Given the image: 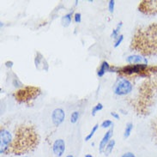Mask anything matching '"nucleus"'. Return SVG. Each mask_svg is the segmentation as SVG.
<instances>
[{"label": "nucleus", "instance_id": "20", "mask_svg": "<svg viewBox=\"0 0 157 157\" xmlns=\"http://www.w3.org/2000/svg\"><path fill=\"white\" fill-rule=\"evenodd\" d=\"M44 59V58H43V56L40 53V52H37V55L35 57V59H34V64H35V66H36V68H38L39 65L40 64V62L43 61Z\"/></svg>", "mask_w": 157, "mask_h": 157}, {"label": "nucleus", "instance_id": "17", "mask_svg": "<svg viewBox=\"0 0 157 157\" xmlns=\"http://www.w3.org/2000/svg\"><path fill=\"white\" fill-rule=\"evenodd\" d=\"M103 109V105H102V103H98L96 104L95 106H94V107L92 108V111H91V115L94 117L96 113H97L99 111H101Z\"/></svg>", "mask_w": 157, "mask_h": 157}, {"label": "nucleus", "instance_id": "19", "mask_svg": "<svg viewBox=\"0 0 157 157\" xmlns=\"http://www.w3.org/2000/svg\"><path fill=\"white\" fill-rule=\"evenodd\" d=\"M113 121L110 120V119H105L101 123V127L103 128V129L113 127Z\"/></svg>", "mask_w": 157, "mask_h": 157}, {"label": "nucleus", "instance_id": "15", "mask_svg": "<svg viewBox=\"0 0 157 157\" xmlns=\"http://www.w3.org/2000/svg\"><path fill=\"white\" fill-rule=\"evenodd\" d=\"M122 26H123V22H122V21L119 22V24L117 25V27L115 28L113 30V32H112V34H111V37H112V38L116 40V39L119 37V32H120V29H121Z\"/></svg>", "mask_w": 157, "mask_h": 157}, {"label": "nucleus", "instance_id": "2", "mask_svg": "<svg viewBox=\"0 0 157 157\" xmlns=\"http://www.w3.org/2000/svg\"><path fill=\"white\" fill-rule=\"evenodd\" d=\"M118 71L123 73L124 75H127V76H131V75H134V74H139L141 77H147L148 72L149 71V69L148 64H128V65H125L122 68L119 69Z\"/></svg>", "mask_w": 157, "mask_h": 157}, {"label": "nucleus", "instance_id": "23", "mask_svg": "<svg viewBox=\"0 0 157 157\" xmlns=\"http://www.w3.org/2000/svg\"><path fill=\"white\" fill-rule=\"evenodd\" d=\"M74 21L76 22V23H81V21H82V14L81 13H76L75 15H74Z\"/></svg>", "mask_w": 157, "mask_h": 157}, {"label": "nucleus", "instance_id": "11", "mask_svg": "<svg viewBox=\"0 0 157 157\" xmlns=\"http://www.w3.org/2000/svg\"><path fill=\"white\" fill-rule=\"evenodd\" d=\"M111 70V66L110 64H108L106 61H103L101 64V66H100V68L98 69V71H97V76L99 77H102L106 72L107 71H110Z\"/></svg>", "mask_w": 157, "mask_h": 157}, {"label": "nucleus", "instance_id": "26", "mask_svg": "<svg viewBox=\"0 0 157 157\" xmlns=\"http://www.w3.org/2000/svg\"><path fill=\"white\" fill-rule=\"evenodd\" d=\"M110 114H111V116H113V117L115 119H118V120H119V119H120L119 114L118 113H116V112H112Z\"/></svg>", "mask_w": 157, "mask_h": 157}, {"label": "nucleus", "instance_id": "16", "mask_svg": "<svg viewBox=\"0 0 157 157\" xmlns=\"http://www.w3.org/2000/svg\"><path fill=\"white\" fill-rule=\"evenodd\" d=\"M98 129H99V124H95L93 126V128H92L91 132H89V134L86 136V137H85V141H86V142H88V141L91 140V139H92V137L94 136V133L97 132Z\"/></svg>", "mask_w": 157, "mask_h": 157}, {"label": "nucleus", "instance_id": "7", "mask_svg": "<svg viewBox=\"0 0 157 157\" xmlns=\"http://www.w3.org/2000/svg\"><path fill=\"white\" fill-rule=\"evenodd\" d=\"M51 119L52 122L55 126H59L65 119L64 111L62 108H55L52 113Z\"/></svg>", "mask_w": 157, "mask_h": 157}, {"label": "nucleus", "instance_id": "21", "mask_svg": "<svg viewBox=\"0 0 157 157\" xmlns=\"http://www.w3.org/2000/svg\"><path fill=\"white\" fill-rule=\"evenodd\" d=\"M124 40V35L123 34H119V36L118 38L115 40V42L114 45H113V47L114 48H117V47H119L120 45H121V43L123 42Z\"/></svg>", "mask_w": 157, "mask_h": 157}, {"label": "nucleus", "instance_id": "1", "mask_svg": "<svg viewBox=\"0 0 157 157\" xmlns=\"http://www.w3.org/2000/svg\"><path fill=\"white\" fill-rule=\"evenodd\" d=\"M39 144V136L33 128L20 126L16 131L10 152L15 155H23L36 148Z\"/></svg>", "mask_w": 157, "mask_h": 157}, {"label": "nucleus", "instance_id": "3", "mask_svg": "<svg viewBox=\"0 0 157 157\" xmlns=\"http://www.w3.org/2000/svg\"><path fill=\"white\" fill-rule=\"evenodd\" d=\"M40 94V90L35 87H26L24 89L18 90L16 93V98L18 101L26 102L32 99L38 97Z\"/></svg>", "mask_w": 157, "mask_h": 157}, {"label": "nucleus", "instance_id": "9", "mask_svg": "<svg viewBox=\"0 0 157 157\" xmlns=\"http://www.w3.org/2000/svg\"><path fill=\"white\" fill-rule=\"evenodd\" d=\"M113 135V126L109 129L107 132L105 133V135L103 136L102 139L100 142V144H99V152L100 153H103L104 152V149L106 148V146L107 144L112 140V136Z\"/></svg>", "mask_w": 157, "mask_h": 157}, {"label": "nucleus", "instance_id": "22", "mask_svg": "<svg viewBox=\"0 0 157 157\" xmlns=\"http://www.w3.org/2000/svg\"><path fill=\"white\" fill-rule=\"evenodd\" d=\"M114 8H115V1L114 0H110L108 2V10L109 12L113 13L114 12Z\"/></svg>", "mask_w": 157, "mask_h": 157}, {"label": "nucleus", "instance_id": "24", "mask_svg": "<svg viewBox=\"0 0 157 157\" xmlns=\"http://www.w3.org/2000/svg\"><path fill=\"white\" fill-rule=\"evenodd\" d=\"M13 85H14V87H16V88H21V87H23V84H22L21 82L18 80L17 78L13 80Z\"/></svg>", "mask_w": 157, "mask_h": 157}, {"label": "nucleus", "instance_id": "5", "mask_svg": "<svg viewBox=\"0 0 157 157\" xmlns=\"http://www.w3.org/2000/svg\"><path fill=\"white\" fill-rule=\"evenodd\" d=\"M133 89L132 83L126 78H121L119 80L113 87V93L119 96L127 95L131 93Z\"/></svg>", "mask_w": 157, "mask_h": 157}, {"label": "nucleus", "instance_id": "13", "mask_svg": "<svg viewBox=\"0 0 157 157\" xmlns=\"http://www.w3.org/2000/svg\"><path fill=\"white\" fill-rule=\"evenodd\" d=\"M115 144H116V142H115V140H113V139H112V140L107 144V145L106 146V148L104 149V152H103L106 156H109V155H110L111 153L113 152V150L114 149Z\"/></svg>", "mask_w": 157, "mask_h": 157}, {"label": "nucleus", "instance_id": "10", "mask_svg": "<svg viewBox=\"0 0 157 157\" xmlns=\"http://www.w3.org/2000/svg\"><path fill=\"white\" fill-rule=\"evenodd\" d=\"M125 61L129 64H148V60H147L146 58H144L143 56L137 55V54H133V55L128 56L127 58H126V59H125Z\"/></svg>", "mask_w": 157, "mask_h": 157}, {"label": "nucleus", "instance_id": "14", "mask_svg": "<svg viewBox=\"0 0 157 157\" xmlns=\"http://www.w3.org/2000/svg\"><path fill=\"white\" fill-rule=\"evenodd\" d=\"M132 130H133V124L132 122H129V123L126 124L125 128H124V137L125 139L131 136Z\"/></svg>", "mask_w": 157, "mask_h": 157}, {"label": "nucleus", "instance_id": "18", "mask_svg": "<svg viewBox=\"0 0 157 157\" xmlns=\"http://www.w3.org/2000/svg\"><path fill=\"white\" fill-rule=\"evenodd\" d=\"M79 115H80V113H79L78 111H74L72 113H71V119H70L71 123H77V121H78V119H79Z\"/></svg>", "mask_w": 157, "mask_h": 157}, {"label": "nucleus", "instance_id": "12", "mask_svg": "<svg viewBox=\"0 0 157 157\" xmlns=\"http://www.w3.org/2000/svg\"><path fill=\"white\" fill-rule=\"evenodd\" d=\"M72 11L70 13L65 14L64 17L61 18V24L64 28H67L71 23V20H72Z\"/></svg>", "mask_w": 157, "mask_h": 157}, {"label": "nucleus", "instance_id": "28", "mask_svg": "<svg viewBox=\"0 0 157 157\" xmlns=\"http://www.w3.org/2000/svg\"><path fill=\"white\" fill-rule=\"evenodd\" d=\"M84 157H94L92 155H90V154H87V155H85Z\"/></svg>", "mask_w": 157, "mask_h": 157}, {"label": "nucleus", "instance_id": "27", "mask_svg": "<svg viewBox=\"0 0 157 157\" xmlns=\"http://www.w3.org/2000/svg\"><path fill=\"white\" fill-rule=\"evenodd\" d=\"M5 65H6L8 68H12L13 62H11V61H8V62H6V63H5Z\"/></svg>", "mask_w": 157, "mask_h": 157}, {"label": "nucleus", "instance_id": "8", "mask_svg": "<svg viewBox=\"0 0 157 157\" xmlns=\"http://www.w3.org/2000/svg\"><path fill=\"white\" fill-rule=\"evenodd\" d=\"M52 152L56 157L63 156L65 152V142L64 139H57L52 144Z\"/></svg>", "mask_w": 157, "mask_h": 157}, {"label": "nucleus", "instance_id": "4", "mask_svg": "<svg viewBox=\"0 0 157 157\" xmlns=\"http://www.w3.org/2000/svg\"><path fill=\"white\" fill-rule=\"evenodd\" d=\"M13 137L10 132L7 129L1 128L0 130V153L5 154L10 151L13 143Z\"/></svg>", "mask_w": 157, "mask_h": 157}, {"label": "nucleus", "instance_id": "6", "mask_svg": "<svg viewBox=\"0 0 157 157\" xmlns=\"http://www.w3.org/2000/svg\"><path fill=\"white\" fill-rule=\"evenodd\" d=\"M138 10L144 14L147 15H155L157 14V0L151 1H143L141 2Z\"/></svg>", "mask_w": 157, "mask_h": 157}, {"label": "nucleus", "instance_id": "30", "mask_svg": "<svg viewBox=\"0 0 157 157\" xmlns=\"http://www.w3.org/2000/svg\"><path fill=\"white\" fill-rule=\"evenodd\" d=\"M21 157H29V156H21Z\"/></svg>", "mask_w": 157, "mask_h": 157}, {"label": "nucleus", "instance_id": "29", "mask_svg": "<svg viewBox=\"0 0 157 157\" xmlns=\"http://www.w3.org/2000/svg\"><path fill=\"white\" fill-rule=\"evenodd\" d=\"M66 157H74V156H73L72 155H67Z\"/></svg>", "mask_w": 157, "mask_h": 157}, {"label": "nucleus", "instance_id": "25", "mask_svg": "<svg viewBox=\"0 0 157 157\" xmlns=\"http://www.w3.org/2000/svg\"><path fill=\"white\" fill-rule=\"evenodd\" d=\"M121 157H136L134 154L132 152H125L124 154H123Z\"/></svg>", "mask_w": 157, "mask_h": 157}]
</instances>
